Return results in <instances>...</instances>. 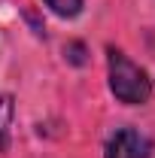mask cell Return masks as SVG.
I'll return each mask as SVG.
<instances>
[{"mask_svg": "<svg viewBox=\"0 0 155 158\" xmlns=\"http://www.w3.org/2000/svg\"><path fill=\"white\" fill-rule=\"evenodd\" d=\"M107 76H110V91L119 103H128V106L149 103V98H152L149 73L116 46L107 49Z\"/></svg>", "mask_w": 155, "mask_h": 158, "instance_id": "cell-1", "label": "cell"}, {"mask_svg": "<svg viewBox=\"0 0 155 158\" xmlns=\"http://www.w3.org/2000/svg\"><path fill=\"white\" fill-rule=\"evenodd\" d=\"M64 58L70 61V64H76V67H82V64L88 61V49H85V43H79V40L67 43V46H64Z\"/></svg>", "mask_w": 155, "mask_h": 158, "instance_id": "cell-5", "label": "cell"}, {"mask_svg": "<svg viewBox=\"0 0 155 158\" xmlns=\"http://www.w3.org/2000/svg\"><path fill=\"white\" fill-rule=\"evenodd\" d=\"M12 122H15V98L12 94H0V155L9 149Z\"/></svg>", "mask_w": 155, "mask_h": 158, "instance_id": "cell-3", "label": "cell"}, {"mask_svg": "<svg viewBox=\"0 0 155 158\" xmlns=\"http://www.w3.org/2000/svg\"><path fill=\"white\" fill-rule=\"evenodd\" d=\"M58 19H76L79 12H82V6H85V0H43Z\"/></svg>", "mask_w": 155, "mask_h": 158, "instance_id": "cell-4", "label": "cell"}, {"mask_svg": "<svg viewBox=\"0 0 155 158\" xmlns=\"http://www.w3.org/2000/svg\"><path fill=\"white\" fill-rule=\"evenodd\" d=\"M152 140L137 128H119L113 137L107 140L103 158H149Z\"/></svg>", "mask_w": 155, "mask_h": 158, "instance_id": "cell-2", "label": "cell"}]
</instances>
